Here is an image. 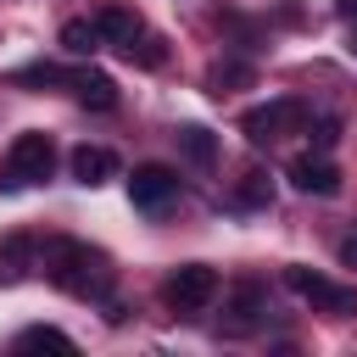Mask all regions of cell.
Returning <instances> with one entry per match:
<instances>
[{"mask_svg":"<svg viewBox=\"0 0 357 357\" xmlns=\"http://www.w3.org/2000/svg\"><path fill=\"white\" fill-rule=\"evenodd\" d=\"M284 284H290L301 301H312L318 312H340V318L357 312V290H351V284H335V279H324V273H312V268H301V262L284 268Z\"/></svg>","mask_w":357,"mask_h":357,"instance_id":"obj_4","label":"cell"},{"mask_svg":"<svg viewBox=\"0 0 357 357\" xmlns=\"http://www.w3.org/2000/svg\"><path fill=\"white\" fill-rule=\"evenodd\" d=\"M67 162H73V178H78L84 190H95V184H106V178L117 173V156H112L106 145H78Z\"/></svg>","mask_w":357,"mask_h":357,"instance_id":"obj_10","label":"cell"},{"mask_svg":"<svg viewBox=\"0 0 357 357\" xmlns=\"http://www.w3.org/2000/svg\"><path fill=\"white\" fill-rule=\"evenodd\" d=\"M95 28H100V39H112L117 50H123L128 39H139V33H145V28H139V17H134V11H123V6H106V11L95 17Z\"/></svg>","mask_w":357,"mask_h":357,"instance_id":"obj_13","label":"cell"},{"mask_svg":"<svg viewBox=\"0 0 357 357\" xmlns=\"http://www.w3.org/2000/svg\"><path fill=\"white\" fill-rule=\"evenodd\" d=\"M212 296H218V268H206V262H184V268H173L167 284H162V301H167L173 312H201Z\"/></svg>","mask_w":357,"mask_h":357,"instance_id":"obj_5","label":"cell"},{"mask_svg":"<svg viewBox=\"0 0 357 357\" xmlns=\"http://www.w3.org/2000/svg\"><path fill=\"white\" fill-rule=\"evenodd\" d=\"M340 262H346V268H357V234H346V240H340Z\"/></svg>","mask_w":357,"mask_h":357,"instance_id":"obj_20","label":"cell"},{"mask_svg":"<svg viewBox=\"0 0 357 357\" xmlns=\"http://www.w3.org/2000/svg\"><path fill=\"white\" fill-rule=\"evenodd\" d=\"M33 240L28 234H6L0 240V284H17V279H28V268H33Z\"/></svg>","mask_w":357,"mask_h":357,"instance_id":"obj_11","label":"cell"},{"mask_svg":"<svg viewBox=\"0 0 357 357\" xmlns=\"http://www.w3.org/2000/svg\"><path fill=\"white\" fill-rule=\"evenodd\" d=\"M257 73L245 67V61H218L212 73H206V84H212V95H229V89H245Z\"/></svg>","mask_w":357,"mask_h":357,"instance_id":"obj_15","label":"cell"},{"mask_svg":"<svg viewBox=\"0 0 357 357\" xmlns=\"http://www.w3.org/2000/svg\"><path fill=\"white\" fill-rule=\"evenodd\" d=\"M67 84L78 89V100H84L89 112H112V106H117V84H112V73H100V67H78V73H67Z\"/></svg>","mask_w":357,"mask_h":357,"instance_id":"obj_9","label":"cell"},{"mask_svg":"<svg viewBox=\"0 0 357 357\" xmlns=\"http://www.w3.org/2000/svg\"><path fill=\"white\" fill-rule=\"evenodd\" d=\"M234 201H240V206H268V201H273L268 173H245V178H240V190H234Z\"/></svg>","mask_w":357,"mask_h":357,"instance_id":"obj_18","label":"cell"},{"mask_svg":"<svg viewBox=\"0 0 357 357\" xmlns=\"http://www.w3.org/2000/svg\"><path fill=\"white\" fill-rule=\"evenodd\" d=\"M173 139H178L184 162H195V167H212V162H218V139H212V128H201V123H178Z\"/></svg>","mask_w":357,"mask_h":357,"instance_id":"obj_12","label":"cell"},{"mask_svg":"<svg viewBox=\"0 0 357 357\" xmlns=\"http://www.w3.org/2000/svg\"><path fill=\"white\" fill-rule=\"evenodd\" d=\"M262 312H268V290L245 279V284L229 290V318H223V329H229V335H245V329L262 324Z\"/></svg>","mask_w":357,"mask_h":357,"instance_id":"obj_8","label":"cell"},{"mask_svg":"<svg viewBox=\"0 0 357 357\" xmlns=\"http://www.w3.org/2000/svg\"><path fill=\"white\" fill-rule=\"evenodd\" d=\"M17 346H56V351H73V335L56 329V324H28V329L17 335Z\"/></svg>","mask_w":357,"mask_h":357,"instance_id":"obj_16","label":"cell"},{"mask_svg":"<svg viewBox=\"0 0 357 357\" xmlns=\"http://www.w3.org/2000/svg\"><path fill=\"white\" fill-rule=\"evenodd\" d=\"M33 268H39L56 290H67V296H106V284H112L106 257L89 251L84 240H67V234H50V240L33 251Z\"/></svg>","mask_w":357,"mask_h":357,"instance_id":"obj_1","label":"cell"},{"mask_svg":"<svg viewBox=\"0 0 357 357\" xmlns=\"http://www.w3.org/2000/svg\"><path fill=\"white\" fill-rule=\"evenodd\" d=\"M50 167H56V145H50V134L28 128V134L11 139V151H6V162H0V190L39 184V178H50Z\"/></svg>","mask_w":357,"mask_h":357,"instance_id":"obj_2","label":"cell"},{"mask_svg":"<svg viewBox=\"0 0 357 357\" xmlns=\"http://www.w3.org/2000/svg\"><path fill=\"white\" fill-rule=\"evenodd\" d=\"M290 184L301 195H340V167L318 151V156H296L290 162Z\"/></svg>","mask_w":357,"mask_h":357,"instance_id":"obj_7","label":"cell"},{"mask_svg":"<svg viewBox=\"0 0 357 357\" xmlns=\"http://www.w3.org/2000/svg\"><path fill=\"white\" fill-rule=\"evenodd\" d=\"M335 139H340V117H312V145L329 151Z\"/></svg>","mask_w":357,"mask_h":357,"instance_id":"obj_19","label":"cell"},{"mask_svg":"<svg viewBox=\"0 0 357 357\" xmlns=\"http://www.w3.org/2000/svg\"><path fill=\"white\" fill-rule=\"evenodd\" d=\"M173 195H178V173H173V167L145 162V167H134V173H128V201H134L139 212H162Z\"/></svg>","mask_w":357,"mask_h":357,"instance_id":"obj_6","label":"cell"},{"mask_svg":"<svg viewBox=\"0 0 357 357\" xmlns=\"http://www.w3.org/2000/svg\"><path fill=\"white\" fill-rule=\"evenodd\" d=\"M335 6H340V17H346V22L357 28V0H335Z\"/></svg>","mask_w":357,"mask_h":357,"instance_id":"obj_21","label":"cell"},{"mask_svg":"<svg viewBox=\"0 0 357 357\" xmlns=\"http://www.w3.org/2000/svg\"><path fill=\"white\" fill-rule=\"evenodd\" d=\"M95 45H100V28H95V22H84V17L61 22V50H73V56H89Z\"/></svg>","mask_w":357,"mask_h":357,"instance_id":"obj_14","label":"cell"},{"mask_svg":"<svg viewBox=\"0 0 357 357\" xmlns=\"http://www.w3.org/2000/svg\"><path fill=\"white\" fill-rule=\"evenodd\" d=\"M123 56H128V61H139V67H162V61H167V50H162V39H156V33L128 39V45H123Z\"/></svg>","mask_w":357,"mask_h":357,"instance_id":"obj_17","label":"cell"},{"mask_svg":"<svg viewBox=\"0 0 357 357\" xmlns=\"http://www.w3.org/2000/svg\"><path fill=\"white\" fill-rule=\"evenodd\" d=\"M307 123V106L296 100V95H279V100H268V106H251L245 117H240V134L251 139V145H273L279 134H290V128H301Z\"/></svg>","mask_w":357,"mask_h":357,"instance_id":"obj_3","label":"cell"}]
</instances>
